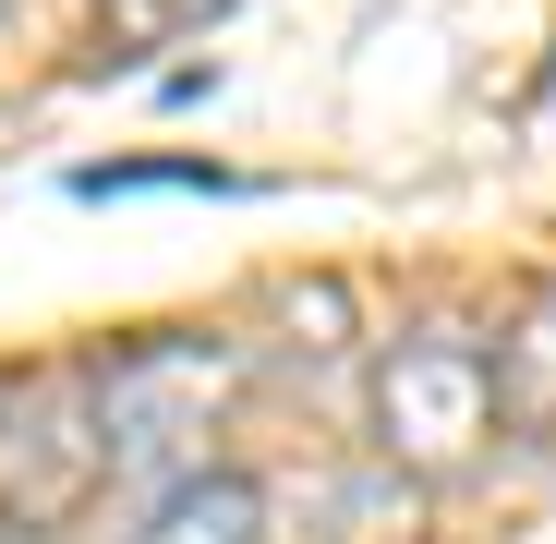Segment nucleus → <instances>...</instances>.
<instances>
[{
	"label": "nucleus",
	"instance_id": "4",
	"mask_svg": "<svg viewBox=\"0 0 556 544\" xmlns=\"http://www.w3.org/2000/svg\"><path fill=\"white\" fill-rule=\"evenodd\" d=\"M496 412L532 435V447H556V279L520 303V327L496 339Z\"/></svg>",
	"mask_w": 556,
	"mask_h": 544
},
{
	"label": "nucleus",
	"instance_id": "1",
	"mask_svg": "<svg viewBox=\"0 0 556 544\" xmlns=\"http://www.w3.org/2000/svg\"><path fill=\"white\" fill-rule=\"evenodd\" d=\"M85 376H98V484H122L146 508L206 484V423H218V388H230V351L134 339L110 363H85Z\"/></svg>",
	"mask_w": 556,
	"mask_h": 544
},
{
	"label": "nucleus",
	"instance_id": "5",
	"mask_svg": "<svg viewBox=\"0 0 556 544\" xmlns=\"http://www.w3.org/2000/svg\"><path fill=\"white\" fill-rule=\"evenodd\" d=\"M134 544H266V496H254L242 472H206V484L157 496Z\"/></svg>",
	"mask_w": 556,
	"mask_h": 544
},
{
	"label": "nucleus",
	"instance_id": "3",
	"mask_svg": "<svg viewBox=\"0 0 556 544\" xmlns=\"http://www.w3.org/2000/svg\"><path fill=\"white\" fill-rule=\"evenodd\" d=\"M98 484V376H13L0 388V508L61 520Z\"/></svg>",
	"mask_w": 556,
	"mask_h": 544
},
{
	"label": "nucleus",
	"instance_id": "2",
	"mask_svg": "<svg viewBox=\"0 0 556 544\" xmlns=\"http://www.w3.org/2000/svg\"><path fill=\"white\" fill-rule=\"evenodd\" d=\"M496 435V351L459 339V327H424L376 363V447L412 472H459L472 447Z\"/></svg>",
	"mask_w": 556,
	"mask_h": 544
},
{
	"label": "nucleus",
	"instance_id": "6",
	"mask_svg": "<svg viewBox=\"0 0 556 544\" xmlns=\"http://www.w3.org/2000/svg\"><path fill=\"white\" fill-rule=\"evenodd\" d=\"M218 0H110V37L122 49H146V37H181V25H206Z\"/></svg>",
	"mask_w": 556,
	"mask_h": 544
}]
</instances>
